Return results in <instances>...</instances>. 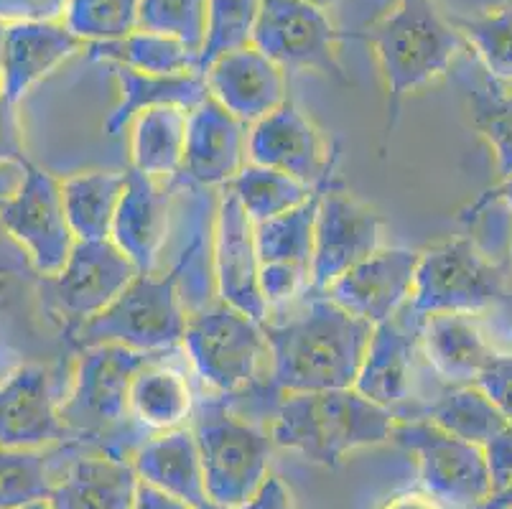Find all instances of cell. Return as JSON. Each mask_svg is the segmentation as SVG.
Segmentation results:
<instances>
[{"label": "cell", "mask_w": 512, "mask_h": 509, "mask_svg": "<svg viewBox=\"0 0 512 509\" xmlns=\"http://www.w3.org/2000/svg\"><path fill=\"white\" fill-rule=\"evenodd\" d=\"M72 441L51 377L39 364H23L0 382V448L49 451Z\"/></svg>", "instance_id": "cell-17"}, {"label": "cell", "mask_w": 512, "mask_h": 509, "mask_svg": "<svg viewBox=\"0 0 512 509\" xmlns=\"http://www.w3.org/2000/svg\"><path fill=\"white\" fill-rule=\"evenodd\" d=\"M6 34H8V23L0 21V79H3V51H6Z\"/></svg>", "instance_id": "cell-49"}, {"label": "cell", "mask_w": 512, "mask_h": 509, "mask_svg": "<svg viewBox=\"0 0 512 509\" xmlns=\"http://www.w3.org/2000/svg\"><path fill=\"white\" fill-rule=\"evenodd\" d=\"M258 13L260 0H209L197 72L204 74L225 54L253 46Z\"/></svg>", "instance_id": "cell-35"}, {"label": "cell", "mask_w": 512, "mask_h": 509, "mask_svg": "<svg viewBox=\"0 0 512 509\" xmlns=\"http://www.w3.org/2000/svg\"><path fill=\"white\" fill-rule=\"evenodd\" d=\"M136 275L133 260L113 240H77L64 268L46 278V298L77 326L102 314Z\"/></svg>", "instance_id": "cell-13"}, {"label": "cell", "mask_w": 512, "mask_h": 509, "mask_svg": "<svg viewBox=\"0 0 512 509\" xmlns=\"http://www.w3.org/2000/svg\"><path fill=\"white\" fill-rule=\"evenodd\" d=\"M235 509H299L296 507V497H293V489L283 482L281 476L271 474L260 484L258 492L250 499L240 504Z\"/></svg>", "instance_id": "cell-45"}, {"label": "cell", "mask_w": 512, "mask_h": 509, "mask_svg": "<svg viewBox=\"0 0 512 509\" xmlns=\"http://www.w3.org/2000/svg\"><path fill=\"white\" fill-rule=\"evenodd\" d=\"M423 316L408 303L400 314L372 329L357 372L355 390L395 415L411 400L416 359L421 354Z\"/></svg>", "instance_id": "cell-18"}, {"label": "cell", "mask_w": 512, "mask_h": 509, "mask_svg": "<svg viewBox=\"0 0 512 509\" xmlns=\"http://www.w3.org/2000/svg\"><path fill=\"white\" fill-rule=\"evenodd\" d=\"M472 123L495 153L497 176L512 174V84L484 79L469 87Z\"/></svg>", "instance_id": "cell-36"}, {"label": "cell", "mask_w": 512, "mask_h": 509, "mask_svg": "<svg viewBox=\"0 0 512 509\" xmlns=\"http://www.w3.org/2000/svg\"><path fill=\"white\" fill-rule=\"evenodd\" d=\"M79 51H87V44L79 41L64 21L8 23L0 95L18 105L41 79L57 72Z\"/></svg>", "instance_id": "cell-22"}, {"label": "cell", "mask_w": 512, "mask_h": 509, "mask_svg": "<svg viewBox=\"0 0 512 509\" xmlns=\"http://www.w3.org/2000/svg\"><path fill=\"white\" fill-rule=\"evenodd\" d=\"M8 163L26 168L31 161L26 156V146H23L16 102L0 95V166H8Z\"/></svg>", "instance_id": "cell-42"}, {"label": "cell", "mask_w": 512, "mask_h": 509, "mask_svg": "<svg viewBox=\"0 0 512 509\" xmlns=\"http://www.w3.org/2000/svg\"><path fill=\"white\" fill-rule=\"evenodd\" d=\"M0 224L44 278L57 275L77 245L64 212L62 181L34 163L23 168L18 189L0 204Z\"/></svg>", "instance_id": "cell-11"}, {"label": "cell", "mask_w": 512, "mask_h": 509, "mask_svg": "<svg viewBox=\"0 0 512 509\" xmlns=\"http://www.w3.org/2000/svg\"><path fill=\"white\" fill-rule=\"evenodd\" d=\"M141 0H69L64 26L87 46L125 39L138 31Z\"/></svg>", "instance_id": "cell-38"}, {"label": "cell", "mask_w": 512, "mask_h": 509, "mask_svg": "<svg viewBox=\"0 0 512 509\" xmlns=\"http://www.w3.org/2000/svg\"><path fill=\"white\" fill-rule=\"evenodd\" d=\"M130 464L141 482L192 504V507L209 499L207 484H204L202 451H199L197 436L189 426L148 436L133 451Z\"/></svg>", "instance_id": "cell-24"}, {"label": "cell", "mask_w": 512, "mask_h": 509, "mask_svg": "<svg viewBox=\"0 0 512 509\" xmlns=\"http://www.w3.org/2000/svg\"><path fill=\"white\" fill-rule=\"evenodd\" d=\"M418 255L411 247H380L327 288V296L357 319L377 326L411 303Z\"/></svg>", "instance_id": "cell-15"}, {"label": "cell", "mask_w": 512, "mask_h": 509, "mask_svg": "<svg viewBox=\"0 0 512 509\" xmlns=\"http://www.w3.org/2000/svg\"><path fill=\"white\" fill-rule=\"evenodd\" d=\"M383 247V217L344 189H321L316 212L311 291L324 293L372 252Z\"/></svg>", "instance_id": "cell-12"}, {"label": "cell", "mask_w": 512, "mask_h": 509, "mask_svg": "<svg viewBox=\"0 0 512 509\" xmlns=\"http://www.w3.org/2000/svg\"><path fill=\"white\" fill-rule=\"evenodd\" d=\"M500 207L507 214H512V174L505 179L497 181L492 189H487L484 194H479V199L474 202V207Z\"/></svg>", "instance_id": "cell-48"}, {"label": "cell", "mask_w": 512, "mask_h": 509, "mask_svg": "<svg viewBox=\"0 0 512 509\" xmlns=\"http://www.w3.org/2000/svg\"><path fill=\"white\" fill-rule=\"evenodd\" d=\"M133 509H194V507L192 504L181 502V499L171 497V494L161 492V489L151 487V484H146L138 479Z\"/></svg>", "instance_id": "cell-46"}, {"label": "cell", "mask_w": 512, "mask_h": 509, "mask_svg": "<svg viewBox=\"0 0 512 509\" xmlns=\"http://www.w3.org/2000/svg\"><path fill=\"white\" fill-rule=\"evenodd\" d=\"M174 186L136 168L125 171V191L113 219L110 240L133 260L138 273H158L171 235Z\"/></svg>", "instance_id": "cell-19"}, {"label": "cell", "mask_w": 512, "mask_h": 509, "mask_svg": "<svg viewBox=\"0 0 512 509\" xmlns=\"http://www.w3.org/2000/svg\"><path fill=\"white\" fill-rule=\"evenodd\" d=\"M365 39L388 87V135L395 128L403 97L444 77L456 56L467 49L449 13L434 0H398L388 16L367 28Z\"/></svg>", "instance_id": "cell-4"}, {"label": "cell", "mask_w": 512, "mask_h": 509, "mask_svg": "<svg viewBox=\"0 0 512 509\" xmlns=\"http://www.w3.org/2000/svg\"><path fill=\"white\" fill-rule=\"evenodd\" d=\"M189 311L174 273H138L136 280L102 314L72 326V342L82 347L120 344L136 352L164 354L181 347Z\"/></svg>", "instance_id": "cell-6"}, {"label": "cell", "mask_w": 512, "mask_h": 509, "mask_svg": "<svg viewBox=\"0 0 512 509\" xmlns=\"http://www.w3.org/2000/svg\"><path fill=\"white\" fill-rule=\"evenodd\" d=\"M248 130L217 100L189 112L184 163L176 179L204 189H225L248 163Z\"/></svg>", "instance_id": "cell-20"}, {"label": "cell", "mask_w": 512, "mask_h": 509, "mask_svg": "<svg viewBox=\"0 0 512 509\" xmlns=\"http://www.w3.org/2000/svg\"><path fill=\"white\" fill-rule=\"evenodd\" d=\"M69 0H0V21H62Z\"/></svg>", "instance_id": "cell-43"}, {"label": "cell", "mask_w": 512, "mask_h": 509, "mask_svg": "<svg viewBox=\"0 0 512 509\" xmlns=\"http://www.w3.org/2000/svg\"><path fill=\"white\" fill-rule=\"evenodd\" d=\"M411 418H426L454 436L484 446L492 436L510 426L505 415L497 410L477 385H446L439 398H434L418 415Z\"/></svg>", "instance_id": "cell-31"}, {"label": "cell", "mask_w": 512, "mask_h": 509, "mask_svg": "<svg viewBox=\"0 0 512 509\" xmlns=\"http://www.w3.org/2000/svg\"><path fill=\"white\" fill-rule=\"evenodd\" d=\"M505 275L474 237H456L421 250L411 308L421 316H477L505 301Z\"/></svg>", "instance_id": "cell-8"}, {"label": "cell", "mask_w": 512, "mask_h": 509, "mask_svg": "<svg viewBox=\"0 0 512 509\" xmlns=\"http://www.w3.org/2000/svg\"><path fill=\"white\" fill-rule=\"evenodd\" d=\"M383 509H446L444 504L436 502L434 497L423 489H408V492H400L395 497H390L383 504Z\"/></svg>", "instance_id": "cell-47"}, {"label": "cell", "mask_w": 512, "mask_h": 509, "mask_svg": "<svg viewBox=\"0 0 512 509\" xmlns=\"http://www.w3.org/2000/svg\"><path fill=\"white\" fill-rule=\"evenodd\" d=\"M227 189L235 194V199L253 224L268 222V219L278 217L288 209L309 202L314 196V189L306 186L304 181L250 161L245 163V168L232 179Z\"/></svg>", "instance_id": "cell-32"}, {"label": "cell", "mask_w": 512, "mask_h": 509, "mask_svg": "<svg viewBox=\"0 0 512 509\" xmlns=\"http://www.w3.org/2000/svg\"><path fill=\"white\" fill-rule=\"evenodd\" d=\"M125 191V171H82L62 181L64 212L77 240H110Z\"/></svg>", "instance_id": "cell-29"}, {"label": "cell", "mask_w": 512, "mask_h": 509, "mask_svg": "<svg viewBox=\"0 0 512 509\" xmlns=\"http://www.w3.org/2000/svg\"><path fill=\"white\" fill-rule=\"evenodd\" d=\"M421 354L444 385H474L497 349L474 316L434 314L423 316Z\"/></svg>", "instance_id": "cell-23"}, {"label": "cell", "mask_w": 512, "mask_h": 509, "mask_svg": "<svg viewBox=\"0 0 512 509\" xmlns=\"http://www.w3.org/2000/svg\"><path fill=\"white\" fill-rule=\"evenodd\" d=\"M186 362L214 395H235L268 375L265 324L222 298L204 303L186 319Z\"/></svg>", "instance_id": "cell-5"}, {"label": "cell", "mask_w": 512, "mask_h": 509, "mask_svg": "<svg viewBox=\"0 0 512 509\" xmlns=\"http://www.w3.org/2000/svg\"><path fill=\"white\" fill-rule=\"evenodd\" d=\"M321 189L314 191L309 202L288 209L263 224H255V247L260 265L263 263H293L311 270L314 258L316 212H319Z\"/></svg>", "instance_id": "cell-33"}, {"label": "cell", "mask_w": 512, "mask_h": 509, "mask_svg": "<svg viewBox=\"0 0 512 509\" xmlns=\"http://www.w3.org/2000/svg\"><path fill=\"white\" fill-rule=\"evenodd\" d=\"M130 418L136 426L153 433L174 431L186 426L194 415V390L186 380L184 370L166 362V354H158L136 375L130 385Z\"/></svg>", "instance_id": "cell-27"}, {"label": "cell", "mask_w": 512, "mask_h": 509, "mask_svg": "<svg viewBox=\"0 0 512 509\" xmlns=\"http://www.w3.org/2000/svg\"><path fill=\"white\" fill-rule=\"evenodd\" d=\"M186 130L189 110L153 107L141 112L128 128L130 168L161 181L179 176L186 151Z\"/></svg>", "instance_id": "cell-28"}, {"label": "cell", "mask_w": 512, "mask_h": 509, "mask_svg": "<svg viewBox=\"0 0 512 509\" xmlns=\"http://www.w3.org/2000/svg\"><path fill=\"white\" fill-rule=\"evenodd\" d=\"M248 161L327 189L334 156L321 130L291 100L248 130Z\"/></svg>", "instance_id": "cell-14"}, {"label": "cell", "mask_w": 512, "mask_h": 509, "mask_svg": "<svg viewBox=\"0 0 512 509\" xmlns=\"http://www.w3.org/2000/svg\"><path fill=\"white\" fill-rule=\"evenodd\" d=\"M138 474L130 459L87 454L59 471L49 494L51 509H133Z\"/></svg>", "instance_id": "cell-25"}, {"label": "cell", "mask_w": 512, "mask_h": 509, "mask_svg": "<svg viewBox=\"0 0 512 509\" xmlns=\"http://www.w3.org/2000/svg\"><path fill=\"white\" fill-rule=\"evenodd\" d=\"M115 82H118L120 100L113 110L107 112L105 133L110 138H120L128 133L130 123L141 115V112L153 110V107H181V110H197L202 102L209 100V87L204 74H143L133 72L128 67L110 64Z\"/></svg>", "instance_id": "cell-26"}, {"label": "cell", "mask_w": 512, "mask_h": 509, "mask_svg": "<svg viewBox=\"0 0 512 509\" xmlns=\"http://www.w3.org/2000/svg\"><path fill=\"white\" fill-rule=\"evenodd\" d=\"M510 260H512V235H510Z\"/></svg>", "instance_id": "cell-53"}, {"label": "cell", "mask_w": 512, "mask_h": 509, "mask_svg": "<svg viewBox=\"0 0 512 509\" xmlns=\"http://www.w3.org/2000/svg\"><path fill=\"white\" fill-rule=\"evenodd\" d=\"M474 385L497 405V410L512 426V354L497 352Z\"/></svg>", "instance_id": "cell-41"}, {"label": "cell", "mask_w": 512, "mask_h": 509, "mask_svg": "<svg viewBox=\"0 0 512 509\" xmlns=\"http://www.w3.org/2000/svg\"><path fill=\"white\" fill-rule=\"evenodd\" d=\"M23 509H51L49 499H41V502H34V504H26Z\"/></svg>", "instance_id": "cell-51"}, {"label": "cell", "mask_w": 512, "mask_h": 509, "mask_svg": "<svg viewBox=\"0 0 512 509\" xmlns=\"http://www.w3.org/2000/svg\"><path fill=\"white\" fill-rule=\"evenodd\" d=\"M311 291V270L293 263H263L260 265V293L271 306H286L293 298Z\"/></svg>", "instance_id": "cell-40"}, {"label": "cell", "mask_w": 512, "mask_h": 509, "mask_svg": "<svg viewBox=\"0 0 512 509\" xmlns=\"http://www.w3.org/2000/svg\"><path fill=\"white\" fill-rule=\"evenodd\" d=\"M375 326L357 319L327 293H306L299 311L265 321L268 375L281 392H327L355 387Z\"/></svg>", "instance_id": "cell-1"}, {"label": "cell", "mask_w": 512, "mask_h": 509, "mask_svg": "<svg viewBox=\"0 0 512 509\" xmlns=\"http://www.w3.org/2000/svg\"><path fill=\"white\" fill-rule=\"evenodd\" d=\"M393 443L416 456L421 489L446 509H479L492 497L484 448L426 418L395 420Z\"/></svg>", "instance_id": "cell-9"}, {"label": "cell", "mask_w": 512, "mask_h": 509, "mask_svg": "<svg viewBox=\"0 0 512 509\" xmlns=\"http://www.w3.org/2000/svg\"><path fill=\"white\" fill-rule=\"evenodd\" d=\"M451 23L474 51L479 67L495 82L512 84V3L477 16H451Z\"/></svg>", "instance_id": "cell-34"}, {"label": "cell", "mask_w": 512, "mask_h": 509, "mask_svg": "<svg viewBox=\"0 0 512 509\" xmlns=\"http://www.w3.org/2000/svg\"><path fill=\"white\" fill-rule=\"evenodd\" d=\"M209 0H141L138 28L181 41L199 56Z\"/></svg>", "instance_id": "cell-39"}, {"label": "cell", "mask_w": 512, "mask_h": 509, "mask_svg": "<svg viewBox=\"0 0 512 509\" xmlns=\"http://www.w3.org/2000/svg\"><path fill=\"white\" fill-rule=\"evenodd\" d=\"M153 357L158 354L136 352L120 344L79 349L72 387L62 398V418L72 441L90 443L97 454L120 459L133 456L148 433L130 418V385Z\"/></svg>", "instance_id": "cell-3"}, {"label": "cell", "mask_w": 512, "mask_h": 509, "mask_svg": "<svg viewBox=\"0 0 512 509\" xmlns=\"http://www.w3.org/2000/svg\"><path fill=\"white\" fill-rule=\"evenodd\" d=\"M395 413L347 390L286 392L271 418L276 448L319 466H339L349 454L393 441Z\"/></svg>", "instance_id": "cell-2"}, {"label": "cell", "mask_w": 512, "mask_h": 509, "mask_svg": "<svg viewBox=\"0 0 512 509\" xmlns=\"http://www.w3.org/2000/svg\"><path fill=\"white\" fill-rule=\"evenodd\" d=\"M339 41L342 31L327 8L309 0H260L253 46L283 72H314L347 82L337 54Z\"/></svg>", "instance_id": "cell-10"}, {"label": "cell", "mask_w": 512, "mask_h": 509, "mask_svg": "<svg viewBox=\"0 0 512 509\" xmlns=\"http://www.w3.org/2000/svg\"><path fill=\"white\" fill-rule=\"evenodd\" d=\"M204 79L209 97L245 125H255L288 102L286 72L255 46L217 59Z\"/></svg>", "instance_id": "cell-21"}, {"label": "cell", "mask_w": 512, "mask_h": 509, "mask_svg": "<svg viewBox=\"0 0 512 509\" xmlns=\"http://www.w3.org/2000/svg\"><path fill=\"white\" fill-rule=\"evenodd\" d=\"M214 288L217 298L265 324L271 306L260 293V258L255 224L230 189L220 191L214 217Z\"/></svg>", "instance_id": "cell-16"}, {"label": "cell", "mask_w": 512, "mask_h": 509, "mask_svg": "<svg viewBox=\"0 0 512 509\" xmlns=\"http://www.w3.org/2000/svg\"><path fill=\"white\" fill-rule=\"evenodd\" d=\"M309 3H314V6H321V8H329V6H334L337 0H309Z\"/></svg>", "instance_id": "cell-52"}, {"label": "cell", "mask_w": 512, "mask_h": 509, "mask_svg": "<svg viewBox=\"0 0 512 509\" xmlns=\"http://www.w3.org/2000/svg\"><path fill=\"white\" fill-rule=\"evenodd\" d=\"M194 436L202 451L207 497L225 507H240L271 476V433L237 415L217 395L194 408Z\"/></svg>", "instance_id": "cell-7"}, {"label": "cell", "mask_w": 512, "mask_h": 509, "mask_svg": "<svg viewBox=\"0 0 512 509\" xmlns=\"http://www.w3.org/2000/svg\"><path fill=\"white\" fill-rule=\"evenodd\" d=\"M482 448L487 456V469H490L492 494H497L512 484V426L502 428Z\"/></svg>", "instance_id": "cell-44"}, {"label": "cell", "mask_w": 512, "mask_h": 509, "mask_svg": "<svg viewBox=\"0 0 512 509\" xmlns=\"http://www.w3.org/2000/svg\"><path fill=\"white\" fill-rule=\"evenodd\" d=\"M87 51H90L92 62H100L105 67L118 64V67H128L133 72L166 74V77L197 72L199 62V56L181 41L143 31V28L128 34L125 39L87 46Z\"/></svg>", "instance_id": "cell-30"}, {"label": "cell", "mask_w": 512, "mask_h": 509, "mask_svg": "<svg viewBox=\"0 0 512 509\" xmlns=\"http://www.w3.org/2000/svg\"><path fill=\"white\" fill-rule=\"evenodd\" d=\"M194 509H232V507H225V504L214 502V499H207V502L197 504V507H194Z\"/></svg>", "instance_id": "cell-50"}, {"label": "cell", "mask_w": 512, "mask_h": 509, "mask_svg": "<svg viewBox=\"0 0 512 509\" xmlns=\"http://www.w3.org/2000/svg\"><path fill=\"white\" fill-rule=\"evenodd\" d=\"M57 476L49 451L0 448V509H23L49 499Z\"/></svg>", "instance_id": "cell-37"}]
</instances>
